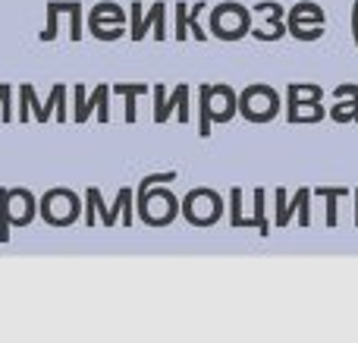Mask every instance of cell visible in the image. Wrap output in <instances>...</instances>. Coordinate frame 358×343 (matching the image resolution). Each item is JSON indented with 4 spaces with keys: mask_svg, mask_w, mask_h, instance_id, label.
Listing matches in <instances>:
<instances>
[{
    "mask_svg": "<svg viewBox=\"0 0 358 343\" xmlns=\"http://www.w3.org/2000/svg\"><path fill=\"white\" fill-rule=\"evenodd\" d=\"M299 195H302V205H299V220H302V224H308L311 220V214H308V199H311V189H299Z\"/></svg>",
    "mask_w": 358,
    "mask_h": 343,
    "instance_id": "obj_30",
    "label": "cell"
},
{
    "mask_svg": "<svg viewBox=\"0 0 358 343\" xmlns=\"http://www.w3.org/2000/svg\"><path fill=\"white\" fill-rule=\"evenodd\" d=\"M315 195H321V199H327V224L334 227L336 224V199H343V195H349L346 186H317Z\"/></svg>",
    "mask_w": 358,
    "mask_h": 343,
    "instance_id": "obj_18",
    "label": "cell"
},
{
    "mask_svg": "<svg viewBox=\"0 0 358 343\" xmlns=\"http://www.w3.org/2000/svg\"><path fill=\"white\" fill-rule=\"evenodd\" d=\"M101 22L123 25V22H126L123 6L113 4V0H101V4H94V6H92V13H88V25H101Z\"/></svg>",
    "mask_w": 358,
    "mask_h": 343,
    "instance_id": "obj_11",
    "label": "cell"
},
{
    "mask_svg": "<svg viewBox=\"0 0 358 343\" xmlns=\"http://www.w3.org/2000/svg\"><path fill=\"white\" fill-rule=\"evenodd\" d=\"M85 199H88V224H94V208H98L101 214H104V224L110 227L113 220H117V208H123L120 205V199H117V205H113V211L110 208H104V202H101V189L98 186H88L85 189Z\"/></svg>",
    "mask_w": 358,
    "mask_h": 343,
    "instance_id": "obj_15",
    "label": "cell"
},
{
    "mask_svg": "<svg viewBox=\"0 0 358 343\" xmlns=\"http://www.w3.org/2000/svg\"><path fill=\"white\" fill-rule=\"evenodd\" d=\"M229 202H233V218H229V220L239 227V224H242V189H239V186L229 192Z\"/></svg>",
    "mask_w": 358,
    "mask_h": 343,
    "instance_id": "obj_29",
    "label": "cell"
},
{
    "mask_svg": "<svg viewBox=\"0 0 358 343\" xmlns=\"http://www.w3.org/2000/svg\"><path fill=\"white\" fill-rule=\"evenodd\" d=\"M79 195L73 192V189H50L48 195L41 199V214L50 220V224H69V220H76V214H79Z\"/></svg>",
    "mask_w": 358,
    "mask_h": 343,
    "instance_id": "obj_6",
    "label": "cell"
},
{
    "mask_svg": "<svg viewBox=\"0 0 358 343\" xmlns=\"http://www.w3.org/2000/svg\"><path fill=\"white\" fill-rule=\"evenodd\" d=\"M289 35L299 38V41H317L324 35V25H317V29H289Z\"/></svg>",
    "mask_w": 358,
    "mask_h": 343,
    "instance_id": "obj_28",
    "label": "cell"
},
{
    "mask_svg": "<svg viewBox=\"0 0 358 343\" xmlns=\"http://www.w3.org/2000/svg\"><path fill=\"white\" fill-rule=\"evenodd\" d=\"M6 224H10V189L0 186V239H6Z\"/></svg>",
    "mask_w": 358,
    "mask_h": 343,
    "instance_id": "obj_24",
    "label": "cell"
},
{
    "mask_svg": "<svg viewBox=\"0 0 358 343\" xmlns=\"http://www.w3.org/2000/svg\"><path fill=\"white\" fill-rule=\"evenodd\" d=\"M324 88L315 82H289L286 85V120L289 123H317L327 117L321 107Z\"/></svg>",
    "mask_w": 358,
    "mask_h": 343,
    "instance_id": "obj_1",
    "label": "cell"
},
{
    "mask_svg": "<svg viewBox=\"0 0 358 343\" xmlns=\"http://www.w3.org/2000/svg\"><path fill=\"white\" fill-rule=\"evenodd\" d=\"M92 29L94 38H101V41H113V38H123V25H117V29H104V25H88Z\"/></svg>",
    "mask_w": 358,
    "mask_h": 343,
    "instance_id": "obj_27",
    "label": "cell"
},
{
    "mask_svg": "<svg viewBox=\"0 0 358 343\" xmlns=\"http://www.w3.org/2000/svg\"><path fill=\"white\" fill-rule=\"evenodd\" d=\"M352 41H355V48H358V0L352 4Z\"/></svg>",
    "mask_w": 358,
    "mask_h": 343,
    "instance_id": "obj_31",
    "label": "cell"
},
{
    "mask_svg": "<svg viewBox=\"0 0 358 343\" xmlns=\"http://www.w3.org/2000/svg\"><path fill=\"white\" fill-rule=\"evenodd\" d=\"M44 10H48V25H44V31H41V41H54L57 38V16L63 13V0H48Z\"/></svg>",
    "mask_w": 358,
    "mask_h": 343,
    "instance_id": "obj_19",
    "label": "cell"
},
{
    "mask_svg": "<svg viewBox=\"0 0 358 343\" xmlns=\"http://www.w3.org/2000/svg\"><path fill=\"white\" fill-rule=\"evenodd\" d=\"M355 224H358V189H355Z\"/></svg>",
    "mask_w": 358,
    "mask_h": 343,
    "instance_id": "obj_32",
    "label": "cell"
},
{
    "mask_svg": "<svg viewBox=\"0 0 358 343\" xmlns=\"http://www.w3.org/2000/svg\"><path fill=\"white\" fill-rule=\"evenodd\" d=\"M73 94H76V123H85L88 117H92V111L98 107V92L88 94V88L82 85V82H76L73 85Z\"/></svg>",
    "mask_w": 358,
    "mask_h": 343,
    "instance_id": "obj_13",
    "label": "cell"
},
{
    "mask_svg": "<svg viewBox=\"0 0 358 343\" xmlns=\"http://www.w3.org/2000/svg\"><path fill=\"white\" fill-rule=\"evenodd\" d=\"M129 13H132V31H129L132 41H142L148 29H155L157 41H167V4L164 0H155L148 6V13H145L142 0H132Z\"/></svg>",
    "mask_w": 358,
    "mask_h": 343,
    "instance_id": "obj_5",
    "label": "cell"
},
{
    "mask_svg": "<svg viewBox=\"0 0 358 343\" xmlns=\"http://www.w3.org/2000/svg\"><path fill=\"white\" fill-rule=\"evenodd\" d=\"M273 195H277V224L283 227V224H289L292 211H299V205H302V195H299V189H296V199L286 202V189L283 186H280Z\"/></svg>",
    "mask_w": 358,
    "mask_h": 343,
    "instance_id": "obj_17",
    "label": "cell"
},
{
    "mask_svg": "<svg viewBox=\"0 0 358 343\" xmlns=\"http://www.w3.org/2000/svg\"><path fill=\"white\" fill-rule=\"evenodd\" d=\"M182 214L192 220V224H208L220 214V199H217L210 189H192L182 199Z\"/></svg>",
    "mask_w": 358,
    "mask_h": 343,
    "instance_id": "obj_7",
    "label": "cell"
},
{
    "mask_svg": "<svg viewBox=\"0 0 358 343\" xmlns=\"http://www.w3.org/2000/svg\"><path fill=\"white\" fill-rule=\"evenodd\" d=\"M336 107L330 111V117L336 123H358V82H343L334 88Z\"/></svg>",
    "mask_w": 358,
    "mask_h": 343,
    "instance_id": "obj_9",
    "label": "cell"
},
{
    "mask_svg": "<svg viewBox=\"0 0 358 343\" xmlns=\"http://www.w3.org/2000/svg\"><path fill=\"white\" fill-rule=\"evenodd\" d=\"M210 31L223 41H236V38L252 31V13L236 0H227V4L214 6V13H210Z\"/></svg>",
    "mask_w": 358,
    "mask_h": 343,
    "instance_id": "obj_3",
    "label": "cell"
},
{
    "mask_svg": "<svg viewBox=\"0 0 358 343\" xmlns=\"http://www.w3.org/2000/svg\"><path fill=\"white\" fill-rule=\"evenodd\" d=\"M66 13H69V19H73V31H69V35H73V41H82V35H85V31H82V4L79 0H66Z\"/></svg>",
    "mask_w": 358,
    "mask_h": 343,
    "instance_id": "obj_23",
    "label": "cell"
},
{
    "mask_svg": "<svg viewBox=\"0 0 358 343\" xmlns=\"http://www.w3.org/2000/svg\"><path fill=\"white\" fill-rule=\"evenodd\" d=\"M317 25H324V10L315 0H299L286 13V29H317Z\"/></svg>",
    "mask_w": 358,
    "mask_h": 343,
    "instance_id": "obj_10",
    "label": "cell"
},
{
    "mask_svg": "<svg viewBox=\"0 0 358 343\" xmlns=\"http://www.w3.org/2000/svg\"><path fill=\"white\" fill-rule=\"evenodd\" d=\"M151 94H155V123H167L170 111H176L179 123H189L192 111H189V82H179L173 92L167 94L164 82H151Z\"/></svg>",
    "mask_w": 358,
    "mask_h": 343,
    "instance_id": "obj_4",
    "label": "cell"
},
{
    "mask_svg": "<svg viewBox=\"0 0 358 343\" xmlns=\"http://www.w3.org/2000/svg\"><path fill=\"white\" fill-rule=\"evenodd\" d=\"M94 92H98V120H101V123H107V120H110V107H107L110 85H107V82H98V85H94Z\"/></svg>",
    "mask_w": 358,
    "mask_h": 343,
    "instance_id": "obj_26",
    "label": "cell"
},
{
    "mask_svg": "<svg viewBox=\"0 0 358 343\" xmlns=\"http://www.w3.org/2000/svg\"><path fill=\"white\" fill-rule=\"evenodd\" d=\"M57 107V120H60V123H66V85H63V82H57L54 88H50V94H48V101H44V111H41V123L44 120L50 117V111H54Z\"/></svg>",
    "mask_w": 358,
    "mask_h": 343,
    "instance_id": "obj_14",
    "label": "cell"
},
{
    "mask_svg": "<svg viewBox=\"0 0 358 343\" xmlns=\"http://www.w3.org/2000/svg\"><path fill=\"white\" fill-rule=\"evenodd\" d=\"M239 113L252 123H267L280 113V92L267 82H252L239 92Z\"/></svg>",
    "mask_w": 358,
    "mask_h": 343,
    "instance_id": "obj_2",
    "label": "cell"
},
{
    "mask_svg": "<svg viewBox=\"0 0 358 343\" xmlns=\"http://www.w3.org/2000/svg\"><path fill=\"white\" fill-rule=\"evenodd\" d=\"M264 189H255V218H242V224H258L261 227V233H271V224H267V218H264ZM239 224V227H242Z\"/></svg>",
    "mask_w": 358,
    "mask_h": 343,
    "instance_id": "obj_20",
    "label": "cell"
},
{
    "mask_svg": "<svg viewBox=\"0 0 358 343\" xmlns=\"http://www.w3.org/2000/svg\"><path fill=\"white\" fill-rule=\"evenodd\" d=\"M208 98H210V120L214 123H227L239 111V94L229 85H210L208 82Z\"/></svg>",
    "mask_w": 358,
    "mask_h": 343,
    "instance_id": "obj_8",
    "label": "cell"
},
{
    "mask_svg": "<svg viewBox=\"0 0 358 343\" xmlns=\"http://www.w3.org/2000/svg\"><path fill=\"white\" fill-rule=\"evenodd\" d=\"M204 6H208V4H204V0H198V4L189 10V35H195L198 41H208V31H201V25H198V13H201Z\"/></svg>",
    "mask_w": 358,
    "mask_h": 343,
    "instance_id": "obj_25",
    "label": "cell"
},
{
    "mask_svg": "<svg viewBox=\"0 0 358 343\" xmlns=\"http://www.w3.org/2000/svg\"><path fill=\"white\" fill-rule=\"evenodd\" d=\"M110 92L123 94L126 98V123H136V98L148 92V85H145V82H113Z\"/></svg>",
    "mask_w": 358,
    "mask_h": 343,
    "instance_id": "obj_12",
    "label": "cell"
},
{
    "mask_svg": "<svg viewBox=\"0 0 358 343\" xmlns=\"http://www.w3.org/2000/svg\"><path fill=\"white\" fill-rule=\"evenodd\" d=\"M210 98H208V82L198 85V136L208 139L210 136Z\"/></svg>",
    "mask_w": 358,
    "mask_h": 343,
    "instance_id": "obj_16",
    "label": "cell"
},
{
    "mask_svg": "<svg viewBox=\"0 0 358 343\" xmlns=\"http://www.w3.org/2000/svg\"><path fill=\"white\" fill-rule=\"evenodd\" d=\"M189 10L192 6L185 4V0H176V41H185L189 38Z\"/></svg>",
    "mask_w": 358,
    "mask_h": 343,
    "instance_id": "obj_22",
    "label": "cell"
},
{
    "mask_svg": "<svg viewBox=\"0 0 358 343\" xmlns=\"http://www.w3.org/2000/svg\"><path fill=\"white\" fill-rule=\"evenodd\" d=\"M176 180V170H164V174H148V176H142V180H138V199H142V195H148L151 189L157 186V183H173Z\"/></svg>",
    "mask_w": 358,
    "mask_h": 343,
    "instance_id": "obj_21",
    "label": "cell"
}]
</instances>
